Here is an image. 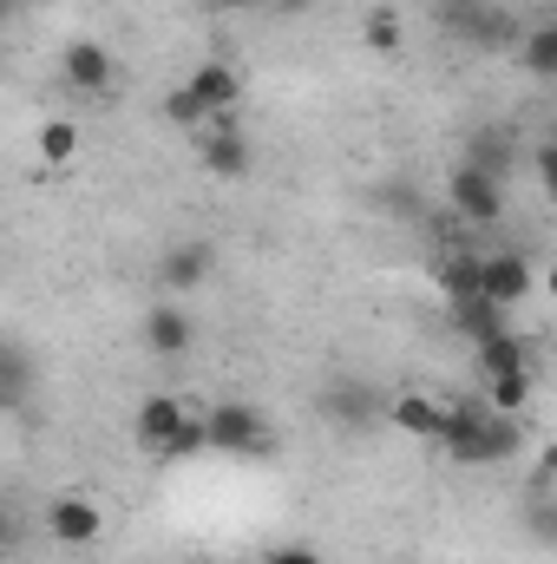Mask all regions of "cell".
I'll return each instance as SVG.
<instances>
[{
	"mask_svg": "<svg viewBox=\"0 0 557 564\" xmlns=\"http://www.w3.org/2000/svg\"><path fill=\"white\" fill-rule=\"evenodd\" d=\"M518 440H525L518 414H499L485 394H452L446 401V440H439L446 459H459V466H499V459L518 453Z\"/></svg>",
	"mask_w": 557,
	"mask_h": 564,
	"instance_id": "6da1fadb",
	"label": "cell"
},
{
	"mask_svg": "<svg viewBox=\"0 0 557 564\" xmlns=\"http://www.w3.org/2000/svg\"><path fill=\"white\" fill-rule=\"evenodd\" d=\"M446 197H452V210H459L466 224H479V230L505 217V191H499V177H492L485 164H472V158H466V164H452Z\"/></svg>",
	"mask_w": 557,
	"mask_h": 564,
	"instance_id": "7a4b0ae2",
	"label": "cell"
},
{
	"mask_svg": "<svg viewBox=\"0 0 557 564\" xmlns=\"http://www.w3.org/2000/svg\"><path fill=\"white\" fill-rule=\"evenodd\" d=\"M46 539L66 545V552L99 545V539H106V506H92L86 492H53V506H46Z\"/></svg>",
	"mask_w": 557,
	"mask_h": 564,
	"instance_id": "3957f363",
	"label": "cell"
},
{
	"mask_svg": "<svg viewBox=\"0 0 557 564\" xmlns=\"http://www.w3.org/2000/svg\"><path fill=\"white\" fill-rule=\"evenodd\" d=\"M276 440H270V421L250 408V401H217L210 408V453H270Z\"/></svg>",
	"mask_w": 557,
	"mask_h": 564,
	"instance_id": "277c9868",
	"label": "cell"
},
{
	"mask_svg": "<svg viewBox=\"0 0 557 564\" xmlns=\"http://www.w3.org/2000/svg\"><path fill=\"white\" fill-rule=\"evenodd\" d=\"M197 421L177 394H151L139 401V414H132V440H139L144 453H164V459H177V440H184V426Z\"/></svg>",
	"mask_w": 557,
	"mask_h": 564,
	"instance_id": "5b68a950",
	"label": "cell"
},
{
	"mask_svg": "<svg viewBox=\"0 0 557 564\" xmlns=\"http://www.w3.org/2000/svg\"><path fill=\"white\" fill-rule=\"evenodd\" d=\"M197 158H204V171L223 177V184L250 177V139H243L237 112H223V119H210V132H197Z\"/></svg>",
	"mask_w": 557,
	"mask_h": 564,
	"instance_id": "8992f818",
	"label": "cell"
},
{
	"mask_svg": "<svg viewBox=\"0 0 557 564\" xmlns=\"http://www.w3.org/2000/svg\"><path fill=\"white\" fill-rule=\"evenodd\" d=\"M112 73H119V59H112L106 40H73V46L59 53V79H66L73 93H106Z\"/></svg>",
	"mask_w": 557,
	"mask_h": 564,
	"instance_id": "52a82bcc",
	"label": "cell"
},
{
	"mask_svg": "<svg viewBox=\"0 0 557 564\" xmlns=\"http://www.w3.org/2000/svg\"><path fill=\"white\" fill-rule=\"evenodd\" d=\"M184 86L210 106V119H223V112H237V106H243V73H237V66H223V59L190 66V79H184Z\"/></svg>",
	"mask_w": 557,
	"mask_h": 564,
	"instance_id": "ba28073f",
	"label": "cell"
},
{
	"mask_svg": "<svg viewBox=\"0 0 557 564\" xmlns=\"http://www.w3.org/2000/svg\"><path fill=\"white\" fill-rule=\"evenodd\" d=\"M532 289H538V270H532L518 250H499V257H485V295H492L499 308H518Z\"/></svg>",
	"mask_w": 557,
	"mask_h": 564,
	"instance_id": "9c48e42d",
	"label": "cell"
},
{
	"mask_svg": "<svg viewBox=\"0 0 557 564\" xmlns=\"http://www.w3.org/2000/svg\"><path fill=\"white\" fill-rule=\"evenodd\" d=\"M210 270H217V250H210V243H177V250L157 263V282H164L171 295H190V289L210 282Z\"/></svg>",
	"mask_w": 557,
	"mask_h": 564,
	"instance_id": "30bf717a",
	"label": "cell"
},
{
	"mask_svg": "<svg viewBox=\"0 0 557 564\" xmlns=\"http://www.w3.org/2000/svg\"><path fill=\"white\" fill-rule=\"evenodd\" d=\"M387 421L401 426L407 440L439 446V440H446V401H426V394H394V401H387Z\"/></svg>",
	"mask_w": 557,
	"mask_h": 564,
	"instance_id": "8fae6325",
	"label": "cell"
},
{
	"mask_svg": "<svg viewBox=\"0 0 557 564\" xmlns=\"http://www.w3.org/2000/svg\"><path fill=\"white\" fill-rule=\"evenodd\" d=\"M190 335H197V328H190V315H184L177 302H157V308L144 315V348H151V355H184Z\"/></svg>",
	"mask_w": 557,
	"mask_h": 564,
	"instance_id": "7c38bea8",
	"label": "cell"
},
{
	"mask_svg": "<svg viewBox=\"0 0 557 564\" xmlns=\"http://www.w3.org/2000/svg\"><path fill=\"white\" fill-rule=\"evenodd\" d=\"M472 361H479V381H492V375H518V368H532V348H525V335H492V341H479L472 348Z\"/></svg>",
	"mask_w": 557,
	"mask_h": 564,
	"instance_id": "4fadbf2b",
	"label": "cell"
},
{
	"mask_svg": "<svg viewBox=\"0 0 557 564\" xmlns=\"http://www.w3.org/2000/svg\"><path fill=\"white\" fill-rule=\"evenodd\" d=\"M439 289H446V302L485 295V257H479V250H452V257L439 263Z\"/></svg>",
	"mask_w": 557,
	"mask_h": 564,
	"instance_id": "5bb4252c",
	"label": "cell"
},
{
	"mask_svg": "<svg viewBox=\"0 0 557 564\" xmlns=\"http://www.w3.org/2000/svg\"><path fill=\"white\" fill-rule=\"evenodd\" d=\"M518 66H525L532 79L557 86V13H551V20H538V26L518 40Z\"/></svg>",
	"mask_w": 557,
	"mask_h": 564,
	"instance_id": "9a60e30c",
	"label": "cell"
},
{
	"mask_svg": "<svg viewBox=\"0 0 557 564\" xmlns=\"http://www.w3.org/2000/svg\"><path fill=\"white\" fill-rule=\"evenodd\" d=\"M452 322H459V335L479 348V341H492V335H505V308L492 302V295H472V302H452Z\"/></svg>",
	"mask_w": 557,
	"mask_h": 564,
	"instance_id": "2e32d148",
	"label": "cell"
},
{
	"mask_svg": "<svg viewBox=\"0 0 557 564\" xmlns=\"http://www.w3.org/2000/svg\"><path fill=\"white\" fill-rule=\"evenodd\" d=\"M328 414H335L341 426H368L374 414H381V401H374L361 381H335V388H328Z\"/></svg>",
	"mask_w": 557,
	"mask_h": 564,
	"instance_id": "e0dca14e",
	"label": "cell"
},
{
	"mask_svg": "<svg viewBox=\"0 0 557 564\" xmlns=\"http://www.w3.org/2000/svg\"><path fill=\"white\" fill-rule=\"evenodd\" d=\"M485 388V401L499 408V414H525L532 408V368H518V375H492V381H479Z\"/></svg>",
	"mask_w": 557,
	"mask_h": 564,
	"instance_id": "ac0fdd59",
	"label": "cell"
},
{
	"mask_svg": "<svg viewBox=\"0 0 557 564\" xmlns=\"http://www.w3.org/2000/svg\"><path fill=\"white\" fill-rule=\"evenodd\" d=\"M40 158H46L53 171H66V164L79 158V126H73V119H46V126H40Z\"/></svg>",
	"mask_w": 557,
	"mask_h": 564,
	"instance_id": "d6986e66",
	"label": "cell"
},
{
	"mask_svg": "<svg viewBox=\"0 0 557 564\" xmlns=\"http://www.w3.org/2000/svg\"><path fill=\"white\" fill-rule=\"evenodd\" d=\"M164 119H171L177 132H210V106H204L190 86H177V93L164 99Z\"/></svg>",
	"mask_w": 557,
	"mask_h": 564,
	"instance_id": "ffe728a7",
	"label": "cell"
},
{
	"mask_svg": "<svg viewBox=\"0 0 557 564\" xmlns=\"http://www.w3.org/2000/svg\"><path fill=\"white\" fill-rule=\"evenodd\" d=\"M361 40H368L374 53H401V40H407V26H401V13H387V7H374V13H368V26H361Z\"/></svg>",
	"mask_w": 557,
	"mask_h": 564,
	"instance_id": "44dd1931",
	"label": "cell"
},
{
	"mask_svg": "<svg viewBox=\"0 0 557 564\" xmlns=\"http://www.w3.org/2000/svg\"><path fill=\"white\" fill-rule=\"evenodd\" d=\"M532 532H538V545H557V486H538V499H532Z\"/></svg>",
	"mask_w": 557,
	"mask_h": 564,
	"instance_id": "7402d4cb",
	"label": "cell"
},
{
	"mask_svg": "<svg viewBox=\"0 0 557 564\" xmlns=\"http://www.w3.org/2000/svg\"><path fill=\"white\" fill-rule=\"evenodd\" d=\"M26 381H33V375H26V355H20V341H7V381H0V388H7V408L26 401Z\"/></svg>",
	"mask_w": 557,
	"mask_h": 564,
	"instance_id": "603a6c76",
	"label": "cell"
},
{
	"mask_svg": "<svg viewBox=\"0 0 557 564\" xmlns=\"http://www.w3.org/2000/svg\"><path fill=\"white\" fill-rule=\"evenodd\" d=\"M532 171H538V191L557 204V139H545L538 151H532Z\"/></svg>",
	"mask_w": 557,
	"mask_h": 564,
	"instance_id": "cb8c5ba5",
	"label": "cell"
},
{
	"mask_svg": "<svg viewBox=\"0 0 557 564\" xmlns=\"http://www.w3.org/2000/svg\"><path fill=\"white\" fill-rule=\"evenodd\" d=\"M263 564H321V552H315V545H276Z\"/></svg>",
	"mask_w": 557,
	"mask_h": 564,
	"instance_id": "d4e9b609",
	"label": "cell"
},
{
	"mask_svg": "<svg viewBox=\"0 0 557 564\" xmlns=\"http://www.w3.org/2000/svg\"><path fill=\"white\" fill-rule=\"evenodd\" d=\"M538 486H557V440L538 446Z\"/></svg>",
	"mask_w": 557,
	"mask_h": 564,
	"instance_id": "484cf974",
	"label": "cell"
},
{
	"mask_svg": "<svg viewBox=\"0 0 557 564\" xmlns=\"http://www.w3.org/2000/svg\"><path fill=\"white\" fill-rule=\"evenodd\" d=\"M204 7H217V13H243V7H256V0H204Z\"/></svg>",
	"mask_w": 557,
	"mask_h": 564,
	"instance_id": "4316f807",
	"label": "cell"
},
{
	"mask_svg": "<svg viewBox=\"0 0 557 564\" xmlns=\"http://www.w3.org/2000/svg\"><path fill=\"white\" fill-rule=\"evenodd\" d=\"M545 289H551V295H557V270H551V276H545Z\"/></svg>",
	"mask_w": 557,
	"mask_h": 564,
	"instance_id": "83f0119b",
	"label": "cell"
}]
</instances>
